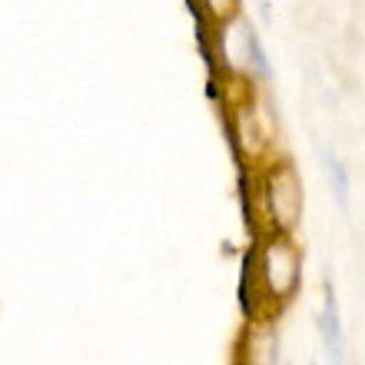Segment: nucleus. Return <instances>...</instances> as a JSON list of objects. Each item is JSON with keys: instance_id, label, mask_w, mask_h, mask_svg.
<instances>
[{"instance_id": "1", "label": "nucleus", "mask_w": 365, "mask_h": 365, "mask_svg": "<svg viewBox=\"0 0 365 365\" xmlns=\"http://www.w3.org/2000/svg\"><path fill=\"white\" fill-rule=\"evenodd\" d=\"M269 200H272V212H276L279 226H292L302 206V190H299L296 170L292 166H279L269 176Z\"/></svg>"}, {"instance_id": "2", "label": "nucleus", "mask_w": 365, "mask_h": 365, "mask_svg": "<svg viewBox=\"0 0 365 365\" xmlns=\"http://www.w3.org/2000/svg\"><path fill=\"white\" fill-rule=\"evenodd\" d=\"M319 329H322V339H326V352L332 362H342V349H346V339H342V322H339V299L332 282H326V299H322V319H319Z\"/></svg>"}, {"instance_id": "3", "label": "nucleus", "mask_w": 365, "mask_h": 365, "mask_svg": "<svg viewBox=\"0 0 365 365\" xmlns=\"http://www.w3.org/2000/svg\"><path fill=\"white\" fill-rule=\"evenodd\" d=\"M242 43H246V57H250L252 70H256L262 80H269V60H266V50H262V43H259V37H256L252 27L242 34Z\"/></svg>"}, {"instance_id": "4", "label": "nucleus", "mask_w": 365, "mask_h": 365, "mask_svg": "<svg viewBox=\"0 0 365 365\" xmlns=\"http://www.w3.org/2000/svg\"><path fill=\"white\" fill-rule=\"evenodd\" d=\"M322 160H326V170L332 176V190H336L339 206H349V176L342 170V163L336 160V153H322Z\"/></svg>"}, {"instance_id": "5", "label": "nucleus", "mask_w": 365, "mask_h": 365, "mask_svg": "<svg viewBox=\"0 0 365 365\" xmlns=\"http://www.w3.org/2000/svg\"><path fill=\"white\" fill-rule=\"evenodd\" d=\"M202 4H206V10H210L212 17H220V20L232 17V10H236V0H202Z\"/></svg>"}]
</instances>
